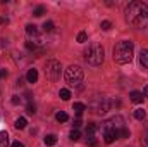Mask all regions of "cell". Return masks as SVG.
<instances>
[{"instance_id": "33", "label": "cell", "mask_w": 148, "mask_h": 147, "mask_svg": "<svg viewBox=\"0 0 148 147\" xmlns=\"http://www.w3.org/2000/svg\"><path fill=\"white\" fill-rule=\"evenodd\" d=\"M3 23H7V19L5 17H0V24H3Z\"/></svg>"}, {"instance_id": "23", "label": "cell", "mask_w": 148, "mask_h": 147, "mask_svg": "<svg viewBox=\"0 0 148 147\" xmlns=\"http://www.w3.org/2000/svg\"><path fill=\"white\" fill-rule=\"evenodd\" d=\"M26 112H28V114H35V112H36V106L29 102V104L26 106Z\"/></svg>"}, {"instance_id": "13", "label": "cell", "mask_w": 148, "mask_h": 147, "mask_svg": "<svg viewBox=\"0 0 148 147\" xmlns=\"http://www.w3.org/2000/svg\"><path fill=\"white\" fill-rule=\"evenodd\" d=\"M140 62H141V66L148 69V50H141V54H140Z\"/></svg>"}, {"instance_id": "32", "label": "cell", "mask_w": 148, "mask_h": 147, "mask_svg": "<svg viewBox=\"0 0 148 147\" xmlns=\"http://www.w3.org/2000/svg\"><path fill=\"white\" fill-rule=\"evenodd\" d=\"M12 147H24V146H23L21 142H14V144H12Z\"/></svg>"}, {"instance_id": "15", "label": "cell", "mask_w": 148, "mask_h": 147, "mask_svg": "<svg viewBox=\"0 0 148 147\" xmlns=\"http://www.w3.org/2000/svg\"><path fill=\"white\" fill-rule=\"evenodd\" d=\"M45 144H47V146H55V144H57V135H53V133L47 135V137H45Z\"/></svg>"}, {"instance_id": "5", "label": "cell", "mask_w": 148, "mask_h": 147, "mask_svg": "<svg viewBox=\"0 0 148 147\" xmlns=\"http://www.w3.org/2000/svg\"><path fill=\"white\" fill-rule=\"evenodd\" d=\"M60 73H62V66H60L59 61H55V59L47 61V64H45V76L50 81H57L60 78Z\"/></svg>"}, {"instance_id": "31", "label": "cell", "mask_w": 148, "mask_h": 147, "mask_svg": "<svg viewBox=\"0 0 148 147\" xmlns=\"http://www.w3.org/2000/svg\"><path fill=\"white\" fill-rule=\"evenodd\" d=\"M7 76V71L5 69H0V78H5Z\"/></svg>"}, {"instance_id": "4", "label": "cell", "mask_w": 148, "mask_h": 147, "mask_svg": "<svg viewBox=\"0 0 148 147\" xmlns=\"http://www.w3.org/2000/svg\"><path fill=\"white\" fill-rule=\"evenodd\" d=\"M103 57H105V52H103V47L98 45V43H91L88 45V49L84 50V59L88 64L91 66H100L103 62Z\"/></svg>"}, {"instance_id": "24", "label": "cell", "mask_w": 148, "mask_h": 147, "mask_svg": "<svg viewBox=\"0 0 148 147\" xmlns=\"http://www.w3.org/2000/svg\"><path fill=\"white\" fill-rule=\"evenodd\" d=\"M127 137H129V130L127 128H122L119 132V139H127Z\"/></svg>"}, {"instance_id": "2", "label": "cell", "mask_w": 148, "mask_h": 147, "mask_svg": "<svg viewBox=\"0 0 148 147\" xmlns=\"http://www.w3.org/2000/svg\"><path fill=\"white\" fill-rule=\"evenodd\" d=\"M124 128V118L122 116H114L110 119H107L103 125H102V135H103V140L107 144H112L114 140L119 139V132Z\"/></svg>"}, {"instance_id": "25", "label": "cell", "mask_w": 148, "mask_h": 147, "mask_svg": "<svg viewBox=\"0 0 148 147\" xmlns=\"http://www.w3.org/2000/svg\"><path fill=\"white\" fill-rule=\"evenodd\" d=\"M86 33H84V31H81V33H79V35H77V42H79V43H84V42H86Z\"/></svg>"}, {"instance_id": "12", "label": "cell", "mask_w": 148, "mask_h": 147, "mask_svg": "<svg viewBox=\"0 0 148 147\" xmlns=\"http://www.w3.org/2000/svg\"><path fill=\"white\" fill-rule=\"evenodd\" d=\"M73 111L77 114V116H81V114L86 111V106H84L83 102H74V104H73Z\"/></svg>"}, {"instance_id": "22", "label": "cell", "mask_w": 148, "mask_h": 147, "mask_svg": "<svg viewBox=\"0 0 148 147\" xmlns=\"http://www.w3.org/2000/svg\"><path fill=\"white\" fill-rule=\"evenodd\" d=\"M33 14H35L36 17H40V16H43V14H45V7H43V5H40V7H36Z\"/></svg>"}, {"instance_id": "10", "label": "cell", "mask_w": 148, "mask_h": 147, "mask_svg": "<svg viewBox=\"0 0 148 147\" xmlns=\"http://www.w3.org/2000/svg\"><path fill=\"white\" fill-rule=\"evenodd\" d=\"M26 33H28L29 37L40 40V31H38V28L35 26V24H28V26H26Z\"/></svg>"}, {"instance_id": "27", "label": "cell", "mask_w": 148, "mask_h": 147, "mask_svg": "<svg viewBox=\"0 0 148 147\" xmlns=\"http://www.w3.org/2000/svg\"><path fill=\"white\" fill-rule=\"evenodd\" d=\"M26 49L35 50V49H36V43H35V42H26Z\"/></svg>"}, {"instance_id": "3", "label": "cell", "mask_w": 148, "mask_h": 147, "mask_svg": "<svg viewBox=\"0 0 148 147\" xmlns=\"http://www.w3.org/2000/svg\"><path fill=\"white\" fill-rule=\"evenodd\" d=\"M134 54V43L131 40H122L114 47V61L117 64H127L133 61Z\"/></svg>"}, {"instance_id": "9", "label": "cell", "mask_w": 148, "mask_h": 147, "mask_svg": "<svg viewBox=\"0 0 148 147\" xmlns=\"http://www.w3.org/2000/svg\"><path fill=\"white\" fill-rule=\"evenodd\" d=\"M129 99H131V102H134V104H141L145 97H143V94H141V92H136V90H134V92H131V94H129Z\"/></svg>"}, {"instance_id": "1", "label": "cell", "mask_w": 148, "mask_h": 147, "mask_svg": "<svg viewBox=\"0 0 148 147\" xmlns=\"http://www.w3.org/2000/svg\"><path fill=\"white\" fill-rule=\"evenodd\" d=\"M126 21L134 28H148V5L145 2H131L126 7Z\"/></svg>"}, {"instance_id": "18", "label": "cell", "mask_w": 148, "mask_h": 147, "mask_svg": "<svg viewBox=\"0 0 148 147\" xmlns=\"http://www.w3.org/2000/svg\"><path fill=\"white\" fill-rule=\"evenodd\" d=\"M59 95H60V99H62V101H69V99H71V92H69L67 88H60Z\"/></svg>"}, {"instance_id": "26", "label": "cell", "mask_w": 148, "mask_h": 147, "mask_svg": "<svg viewBox=\"0 0 148 147\" xmlns=\"http://www.w3.org/2000/svg\"><path fill=\"white\" fill-rule=\"evenodd\" d=\"M110 28H112V23H110V21H103V23H102V30H105V31H109Z\"/></svg>"}, {"instance_id": "7", "label": "cell", "mask_w": 148, "mask_h": 147, "mask_svg": "<svg viewBox=\"0 0 148 147\" xmlns=\"http://www.w3.org/2000/svg\"><path fill=\"white\" fill-rule=\"evenodd\" d=\"M66 81L69 83V85H73V87H77V85H81V81H83V69L79 68V66H69L67 69H66Z\"/></svg>"}, {"instance_id": "6", "label": "cell", "mask_w": 148, "mask_h": 147, "mask_svg": "<svg viewBox=\"0 0 148 147\" xmlns=\"http://www.w3.org/2000/svg\"><path fill=\"white\" fill-rule=\"evenodd\" d=\"M110 106H112V102L107 97H95V99L91 101V104H90V109L93 111L95 114L102 116V114H105L107 111H110Z\"/></svg>"}, {"instance_id": "21", "label": "cell", "mask_w": 148, "mask_h": 147, "mask_svg": "<svg viewBox=\"0 0 148 147\" xmlns=\"http://www.w3.org/2000/svg\"><path fill=\"white\" fill-rule=\"evenodd\" d=\"M52 30H53V23H52V21H47V23L43 24V31L48 33V31H52Z\"/></svg>"}, {"instance_id": "20", "label": "cell", "mask_w": 148, "mask_h": 147, "mask_svg": "<svg viewBox=\"0 0 148 147\" xmlns=\"http://www.w3.org/2000/svg\"><path fill=\"white\" fill-rule=\"evenodd\" d=\"M69 139H71V140H74V142H76V140H79V139H81L79 130H73V132H71V135H69Z\"/></svg>"}, {"instance_id": "19", "label": "cell", "mask_w": 148, "mask_h": 147, "mask_svg": "<svg viewBox=\"0 0 148 147\" xmlns=\"http://www.w3.org/2000/svg\"><path fill=\"white\" fill-rule=\"evenodd\" d=\"M134 118L141 121V119H145V118H147V112H145L143 109H136V111H134Z\"/></svg>"}, {"instance_id": "11", "label": "cell", "mask_w": 148, "mask_h": 147, "mask_svg": "<svg viewBox=\"0 0 148 147\" xmlns=\"http://www.w3.org/2000/svg\"><path fill=\"white\" fill-rule=\"evenodd\" d=\"M26 80H28V83H36L38 81V71L36 69H29L28 74H26Z\"/></svg>"}, {"instance_id": "16", "label": "cell", "mask_w": 148, "mask_h": 147, "mask_svg": "<svg viewBox=\"0 0 148 147\" xmlns=\"http://www.w3.org/2000/svg\"><path fill=\"white\" fill-rule=\"evenodd\" d=\"M9 144V135L7 132H0V147H7Z\"/></svg>"}, {"instance_id": "30", "label": "cell", "mask_w": 148, "mask_h": 147, "mask_svg": "<svg viewBox=\"0 0 148 147\" xmlns=\"http://www.w3.org/2000/svg\"><path fill=\"white\" fill-rule=\"evenodd\" d=\"M143 97H147V99H148V85L143 88Z\"/></svg>"}, {"instance_id": "29", "label": "cell", "mask_w": 148, "mask_h": 147, "mask_svg": "<svg viewBox=\"0 0 148 147\" xmlns=\"http://www.w3.org/2000/svg\"><path fill=\"white\" fill-rule=\"evenodd\" d=\"M79 126H81V119H79V118H77V119H76V121H74V130H77V128H79Z\"/></svg>"}, {"instance_id": "17", "label": "cell", "mask_w": 148, "mask_h": 147, "mask_svg": "<svg viewBox=\"0 0 148 147\" xmlns=\"http://www.w3.org/2000/svg\"><path fill=\"white\" fill-rule=\"evenodd\" d=\"M55 119H57L59 123H64V121H67V119H69V116H67V112L60 111V112H57V114H55Z\"/></svg>"}, {"instance_id": "14", "label": "cell", "mask_w": 148, "mask_h": 147, "mask_svg": "<svg viewBox=\"0 0 148 147\" xmlns=\"http://www.w3.org/2000/svg\"><path fill=\"white\" fill-rule=\"evenodd\" d=\"M26 125H28L26 118H17V119H16V125H14V126H16L17 130H23V128H26Z\"/></svg>"}, {"instance_id": "34", "label": "cell", "mask_w": 148, "mask_h": 147, "mask_svg": "<svg viewBox=\"0 0 148 147\" xmlns=\"http://www.w3.org/2000/svg\"><path fill=\"white\" fill-rule=\"evenodd\" d=\"M147 144H148V139H147Z\"/></svg>"}, {"instance_id": "28", "label": "cell", "mask_w": 148, "mask_h": 147, "mask_svg": "<svg viewBox=\"0 0 148 147\" xmlns=\"http://www.w3.org/2000/svg\"><path fill=\"white\" fill-rule=\"evenodd\" d=\"M10 102H12V104H14V106H17V104H19V102H21V97H19V95H14V97H12V99H10Z\"/></svg>"}, {"instance_id": "8", "label": "cell", "mask_w": 148, "mask_h": 147, "mask_svg": "<svg viewBox=\"0 0 148 147\" xmlns=\"http://www.w3.org/2000/svg\"><path fill=\"white\" fill-rule=\"evenodd\" d=\"M97 132H98V125L97 123H90L86 126V139H88V144L90 146H95L97 144V139H95Z\"/></svg>"}]
</instances>
